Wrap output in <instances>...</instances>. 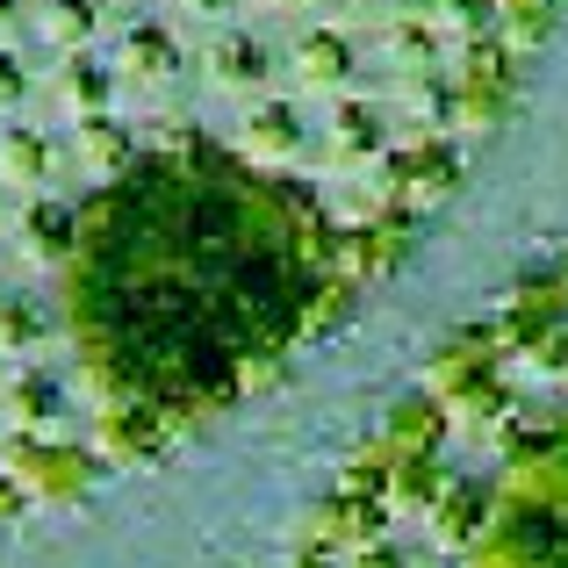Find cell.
Wrapping results in <instances>:
<instances>
[{
	"label": "cell",
	"mask_w": 568,
	"mask_h": 568,
	"mask_svg": "<svg viewBox=\"0 0 568 568\" xmlns=\"http://www.w3.org/2000/svg\"><path fill=\"white\" fill-rule=\"evenodd\" d=\"M561 0H0V526L173 454L382 288Z\"/></svg>",
	"instance_id": "1"
}]
</instances>
